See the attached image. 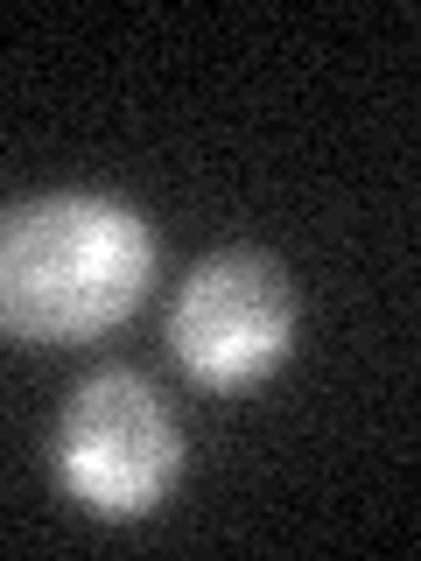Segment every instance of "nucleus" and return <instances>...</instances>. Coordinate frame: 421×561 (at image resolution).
<instances>
[{
	"instance_id": "obj_1",
	"label": "nucleus",
	"mask_w": 421,
	"mask_h": 561,
	"mask_svg": "<svg viewBox=\"0 0 421 561\" xmlns=\"http://www.w3.org/2000/svg\"><path fill=\"white\" fill-rule=\"evenodd\" d=\"M155 239L140 210L92 190H57L0 210V337L84 344L140 302Z\"/></svg>"
},
{
	"instance_id": "obj_3",
	"label": "nucleus",
	"mask_w": 421,
	"mask_h": 561,
	"mask_svg": "<svg viewBox=\"0 0 421 561\" xmlns=\"http://www.w3.org/2000/svg\"><path fill=\"white\" fill-rule=\"evenodd\" d=\"M295 302L268 253H210L190 267L169 309V344L210 386H246L288 351Z\"/></svg>"
},
{
	"instance_id": "obj_2",
	"label": "nucleus",
	"mask_w": 421,
	"mask_h": 561,
	"mask_svg": "<svg viewBox=\"0 0 421 561\" xmlns=\"http://www.w3.org/2000/svg\"><path fill=\"white\" fill-rule=\"evenodd\" d=\"M175 463H183V435L148 379L127 365H99L92 379H78L57 421V470L70 499L105 519H140L175 484Z\"/></svg>"
}]
</instances>
